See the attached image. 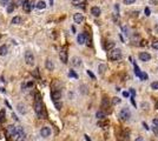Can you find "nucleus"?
<instances>
[{"instance_id":"obj_1","label":"nucleus","mask_w":158,"mask_h":141,"mask_svg":"<svg viewBox=\"0 0 158 141\" xmlns=\"http://www.w3.org/2000/svg\"><path fill=\"white\" fill-rule=\"evenodd\" d=\"M25 139H26V133H25V130L23 129V127L17 126L16 134L13 135L12 140H13V141H24Z\"/></svg>"},{"instance_id":"obj_2","label":"nucleus","mask_w":158,"mask_h":141,"mask_svg":"<svg viewBox=\"0 0 158 141\" xmlns=\"http://www.w3.org/2000/svg\"><path fill=\"white\" fill-rule=\"evenodd\" d=\"M34 111H35V114L38 115L39 118H44L45 116V111H44V106L41 103V100H35L34 101Z\"/></svg>"},{"instance_id":"obj_3","label":"nucleus","mask_w":158,"mask_h":141,"mask_svg":"<svg viewBox=\"0 0 158 141\" xmlns=\"http://www.w3.org/2000/svg\"><path fill=\"white\" fill-rule=\"evenodd\" d=\"M109 58H110V60H112V61L119 60L120 58H122V51H120L119 48H113V50L109 51Z\"/></svg>"},{"instance_id":"obj_4","label":"nucleus","mask_w":158,"mask_h":141,"mask_svg":"<svg viewBox=\"0 0 158 141\" xmlns=\"http://www.w3.org/2000/svg\"><path fill=\"white\" fill-rule=\"evenodd\" d=\"M51 98H52V101L53 103L60 102V99H62V92L59 89H53L51 92Z\"/></svg>"},{"instance_id":"obj_5","label":"nucleus","mask_w":158,"mask_h":141,"mask_svg":"<svg viewBox=\"0 0 158 141\" xmlns=\"http://www.w3.org/2000/svg\"><path fill=\"white\" fill-rule=\"evenodd\" d=\"M25 61H26V65L28 66H34V55L32 52L30 51H27L26 53H25Z\"/></svg>"},{"instance_id":"obj_6","label":"nucleus","mask_w":158,"mask_h":141,"mask_svg":"<svg viewBox=\"0 0 158 141\" xmlns=\"http://www.w3.org/2000/svg\"><path fill=\"white\" fill-rule=\"evenodd\" d=\"M130 116H131V113H130V111H129V108H123V109L119 112V119L120 120H123V121L129 120Z\"/></svg>"},{"instance_id":"obj_7","label":"nucleus","mask_w":158,"mask_h":141,"mask_svg":"<svg viewBox=\"0 0 158 141\" xmlns=\"http://www.w3.org/2000/svg\"><path fill=\"white\" fill-rule=\"evenodd\" d=\"M33 7H34V4H33V1H31V0H24L23 3V8L25 10L26 12H31L32 10H33Z\"/></svg>"},{"instance_id":"obj_8","label":"nucleus","mask_w":158,"mask_h":141,"mask_svg":"<svg viewBox=\"0 0 158 141\" xmlns=\"http://www.w3.org/2000/svg\"><path fill=\"white\" fill-rule=\"evenodd\" d=\"M51 134H52V130H51L50 127H42L41 130H40V135L42 137H48L51 136Z\"/></svg>"},{"instance_id":"obj_9","label":"nucleus","mask_w":158,"mask_h":141,"mask_svg":"<svg viewBox=\"0 0 158 141\" xmlns=\"http://www.w3.org/2000/svg\"><path fill=\"white\" fill-rule=\"evenodd\" d=\"M59 58H60V61H62L63 64H67L69 59H67V52L65 50H62L59 52Z\"/></svg>"},{"instance_id":"obj_10","label":"nucleus","mask_w":158,"mask_h":141,"mask_svg":"<svg viewBox=\"0 0 158 141\" xmlns=\"http://www.w3.org/2000/svg\"><path fill=\"white\" fill-rule=\"evenodd\" d=\"M73 20L76 24H83L84 23V15L81 14V13H76L73 15Z\"/></svg>"},{"instance_id":"obj_11","label":"nucleus","mask_w":158,"mask_h":141,"mask_svg":"<svg viewBox=\"0 0 158 141\" xmlns=\"http://www.w3.org/2000/svg\"><path fill=\"white\" fill-rule=\"evenodd\" d=\"M71 62H72V66H74V67H80V66L83 65L81 59H80V58H78V57H73V58H72Z\"/></svg>"},{"instance_id":"obj_12","label":"nucleus","mask_w":158,"mask_h":141,"mask_svg":"<svg viewBox=\"0 0 158 141\" xmlns=\"http://www.w3.org/2000/svg\"><path fill=\"white\" fill-rule=\"evenodd\" d=\"M139 59H140V61H149L151 59V55L147 52H142V53H139Z\"/></svg>"},{"instance_id":"obj_13","label":"nucleus","mask_w":158,"mask_h":141,"mask_svg":"<svg viewBox=\"0 0 158 141\" xmlns=\"http://www.w3.org/2000/svg\"><path fill=\"white\" fill-rule=\"evenodd\" d=\"M16 130H17V126H8L7 127V136L8 137H13V135L16 134Z\"/></svg>"},{"instance_id":"obj_14","label":"nucleus","mask_w":158,"mask_h":141,"mask_svg":"<svg viewBox=\"0 0 158 141\" xmlns=\"http://www.w3.org/2000/svg\"><path fill=\"white\" fill-rule=\"evenodd\" d=\"M77 41L79 45H84L86 42V34L85 33H80V34L77 37Z\"/></svg>"},{"instance_id":"obj_15","label":"nucleus","mask_w":158,"mask_h":141,"mask_svg":"<svg viewBox=\"0 0 158 141\" xmlns=\"http://www.w3.org/2000/svg\"><path fill=\"white\" fill-rule=\"evenodd\" d=\"M45 67H46L47 71H53V69H54V64H53V61L51 60V59H47V60L45 61Z\"/></svg>"},{"instance_id":"obj_16","label":"nucleus","mask_w":158,"mask_h":141,"mask_svg":"<svg viewBox=\"0 0 158 141\" xmlns=\"http://www.w3.org/2000/svg\"><path fill=\"white\" fill-rule=\"evenodd\" d=\"M91 14H92L93 17H99V15L101 14V11H100L99 7H97V6H93V7L91 8Z\"/></svg>"},{"instance_id":"obj_17","label":"nucleus","mask_w":158,"mask_h":141,"mask_svg":"<svg viewBox=\"0 0 158 141\" xmlns=\"http://www.w3.org/2000/svg\"><path fill=\"white\" fill-rule=\"evenodd\" d=\"M17 108H18V112H19L20 114H26V106L25 105H23V103H18V106H17Z\"/></svg>"},{"instance_id":"obj_18","label":"nucleus","mask_w":158,"mask_h":141,"mask_svg":"<svg viewBox=\"0 0 158 141\" xmlns=\"http://www.w3.org/2000/svg\"><path fill=\"white\" fill-rule=\"evenodd\" d=\"M104 48L106 51H111V50H113L115 48V42L113 41H109V42H106L104 45Z\"/></svg>"},{"instance_id":"obj_19","label":"nucleus","mask_w":158,"mask_h":141,"mask_svg":"<svg viewBox=\"0 0 158 141\" xmlns=\"http://www.w3.org/2000/svg\"><path fill=\"white\" fill-rule=\"evenodd\" d=\"M8 52V47L6 45H3V46H0V55H6Z\"/></svg>"},{"instance_id":"obj_20","label":"nucleus","mask_w":158,"mask_h":141,"mask_svg":"<svg viewBox=\"0 0 158 141\" xmlns=\"http://www.w3.org/2000/svg\"><path fill=\"white\" fill-rule=\"evenodd\" d=\"M13 25H20V24L23 23V19H21V17H14L11 21Z\"/></svg>"},{"instance_id":"obj_21","label":"nucleus","mask_w":158,"mask_h":141,"mask_svg":"<svg viewBox=\"0 0 158 141\" xmlns=\"http://www.w3.org/2000/svg\"><path fill=\"white\" fill-rule=\"evenodd\" d=\"M35 7L38 8V10H44V8L46 7V3L44 0H40V1H38V4L35 5Z\"/></svg>"},{"instance_id":"obj_22","label":"nucleus","mask_w":158,"mask_h":141,"mask_svg":"<svg viewBox=\"0 0 158 141\" xmlns=\"http://www.w3.org/2000/svg\"><path fill=\"white\" fill-rule=\"evenodd\" d=\"M96 116H97V119H100V120H101V119L105 118V113L104 112H101V111H98L96 113Z\"/></svg>"},{"instance_id":"obj_23","label":"nucleus","mask_w":158,"mask_h":141,"mask_svg":"<svg viewBox=\"0 0 158 141\" xmlns=\"http://www.w3.org/2000/svg\"><path fill=\"white\" fill-rule=\"evenodd\" d=\"M133 66H135V74L139 78V76H140V74H142V72H140V69H139V67H138L137 65H136L135 62H133Z\"/></svg>"},{"instance_id":"obj_24","label":"nucleus","mask_w":158,"mask_h":141,"mask_svg":"<svg viewBox=\"0 0 158 141\" xmlns=\"http://www.w3.org/2000/svg\"><path fill=\"white\" fill-rule=\"evenodd\" d=\"M106 68H108V67H106V65H103V64L98 66V71H99V73H104L105 71H106Z\"/></svg>"},{"instance_id":"obj_25","label":"nucleus","mask_w":158,"mask_h":141,"mask_svg":"<svg viewBox=\"0 0 158 141\" xmlns=\"http://www.w3.org/2000/svg\"><path fill=\"white\" fill-rule=\"evenodd\" d=\"M147 73H145V72H142V74H140V76H139V79L142 81H145V80H147Z\"/></svg>"},{"instance_id":"obj_26","label":"nucleus","mask_w":158,"mask_h":141,"mask_svg":"<svg viewBox=\"0 0 158 141\" xmlns=\"http://www.w3.org/2000/svg\"><path fill=\"white\" fill-rule=\"evenodd\" d=\"M5 115H6V112H5V109H1V112H0V123L4 121Z\"/></svg>"},{"instance_id":"obj_27","label":"nucleus","mask_w":158,"mask_h":141,"mask_svg":"<svg viewBox=\"0 0 158 141\" xmlns=\"http://www.w3.org/2000/svg\"><path fill=\"white\" fill-rule=\"evenodd\" d=\"M14 8H16V6H14L13 4H11V5H8L7 6V10H6V11H7V13H12V12L14 11Z\"/></svg>"},{"instance_id":"obj_28","label":"nucleus","mask_w":158,"mask_h":141,"mask_svg":"<svg viewBox=\"0 0 158 141\" xmlns=\"http://www.w3.org/2000/svg\"><path fill=\"white\" fill-rule=\"evenodd\" d=\"M122 102V100L119 99V98H113V99H112V103H113V105H118V103H120Z\"/></svg>"},{"instance_id":"obj_29","label":"nucleus","mask_w":158,"mask_h":141,"mask_svg":"<svg viewBox=\"0 0 158 141\" xmlns=\"http://www.w3.org/2000/svg\"><path fill=\"white\" fill-rule=\"evenodd\" d=\"M151 88H152L153 91H157V89H158V81L152 82V84H151Z\"/></svg>"},{"instance_id":"obj_30","label":"nucleus","mask_w":158,"mask_h":141,"mask_svg":"<svg viewBox=\"0 0 158 141\" xmlns=\"http://www.w3.org/2000/svg\"><path fill=\"white\" fill-rule=\"evenodd\" d=\"M69 75H70V76H72V78H74V79H77V78H78L77 73L74 72V71H72V69H71V71L69 72Z\"/></svg>"},{"instance_id":"obj_31","label":"nucleus","mask_w":158,"mask_h":141,"mask_svg":"<svg viewBox=\"0 0 158 141\" xmlns=\"http://www.w3.org/2000/svg\"><path fill=\"white\" fill-rule=\"evenodd\" d=\"M86 73H87V75H89V76H91V79H92V80H96V76H94V74H93L91 71H86Z\"/></svg>"},{"instance_id":"obj_32","label":"nucleus","mask_w":158,"mask_h":141,"mask_svg":"<svg viewBox=\"0 0 158 141\" xmlns=\"http://www.w3.org/2000/svg\"><path fill=\"white\" fill-rule=\"evenodd\" d=\"M123 1H124V4H125V5H131V4L135 3L136 0H123Z\"/></svg>"},{"instance_id":"obj_33","label":"nucleus","mask_w":158,"mask_h":141,"mask_svg":"<svg viewBox=\"0 0 158 141\" xmlns=\"http://www.w3.org/2000/svg\"><path fill=\"white\" fill-rule=\"evenodd\" d=\"M152 48L153 50H158V41H154V42H152Z\"/></svg>"},{"instance_id":"obj_34","label":"nucleus","mask_w":158,"mask_h":141,"mask_svg":"<svg viewBox=\"0 0 158 141\" xmlns=\"http://www.w3.org/2000/svg\"><path fill=\"white\" fill-rule=\"evenodd\" d=\"M144 12H145V15H146V17H149V15H150V13H151V11H150V8H149V7L145 8V11H144Z\"/></svg>"},{"instance_id":"obj_35","label":"nucleus","mask_w":158,"mask_h":141,"mask_svg":"<svg viewBox=\"0 0 158 141\" xmlns=\"http://www.w3.org/2000/svg\"><path fill=\"white\" fill-rule=\"evenodd\" d=\"M152 122H153V125H154V126H156V127H158V119H157V118H154L153 120H152Z\"/></svg>"},{"instance_id":"obj_36","label":"nucleus","mask_w":158,"mask_h":141,"mask_svg":"<svg viewBox=\"0 0 158 141\" xmlns=\"http://www.w3.org/2000/svg\"><path fill=\"white\" fill-rule=\"evenodd\" d=\"M143 127H144V128H145L146 130H149V129H150V127H149V126L146 125V122H143Z\"/></svg>"},{"instance_id":"obj_37","label":"nucleus","mask_w":158,"mask_h":141,"mask_svg":"<svg viewBox=\"0 0 158 141\" xmlns=\"http://www.w3.org/2000/svg\"><path fill=\"white\" fill-rule=\"evenodd\" d=\"M130 92H131V94H132V98H135V95H136V91L133 89V88H131V89H130Z\"/></svg>"},{"instance_id":"obj_38","label":"nucleus","mask_w":158,"mask_h":141,"mask_svg":"<svg viewBox=\"0 0 158 141\" xmlns=\"http://www.w3.org/2000/svg\"><path fill=\"white\" fill-rule=\"evenodd\" d=\"M123 96L124 98H127L129 96V92H123Z\"/></svg>"},{"instance_id":"obj_39","label":"nucleus","mask_w":158,"mask_h":141,"mask_svg":"<svg viewBox=\"0 0 158 141\" xmlns=\"http://www.w3.org/2000/svg\"><path fill=\"white\" fill-rule=\"evenodd\" d=\"M33 86V81H30V82H27V87H32Z\"/></svg>"},{"instance_id":"obj_40","label":"nucleus","mask_w":158,"mask_h":141,"mask_svg":"<svg viewBox=\"0 0 158 141\" xmlns=\"http://www.w3.org/2000/svg\"><path fill=\"white\" fill-rule=\"evenodd\" d=\"M135 141H144V140H143V137L138 136V137H137V139H136V140H135Z\"/></svg>"},{"instance_id":"obj_41","label":"nucleus","mask_w":158,"mask_h":141,"mask_svg":"<svg viewBox=\"0 0 158 141\" xmlns=\"http://www.w3.org/2000/svg\"><path fill=\"white\" fill-rule=\"evenodd\" d=\"M1 1H3V3H4V4H6V3H8V1H10V0H1Z\"/></svg>"},{"instance_id":"obj_42","label":"nucleus","mask_w":158,"mask_h":141,"mask_svg":"<svg viewBox=\"0 0 158 141\" xmlns=\"http://www.w3.org/2000/svg\"><path fill=\"white\" fill-rule=\"evenodd\" d=\"M50 4H51V5H53V0H50Z\"/></svg>"},{"instance_id":"obj_43","label":"nucleus","mask_w":158,"mask_h":141,"mask_svg":"<svg viewBox=\"0 0 158 141\" xmlns=\"http://www.w3.org/2000/svg\"><path fill=\"white\" fill-rule=\"evenodd\" d=\"M72 1H74V3H76V1H79V0H72Z\"/></svg>"},{"instance_id":"obj_44","label":"nucleus","mask_w":158,"mask_h":141,"mask_svg":"<svg viewBox=\"0 0 158 141\" xmlns=\"http://www.w3.org/2000/svg\"><path fill=\"white\" fill-rule=\"evenodd\" d=\"M156 107H157V109H158V102H157V105H156Z\"/></svg>"}]
</instances>
